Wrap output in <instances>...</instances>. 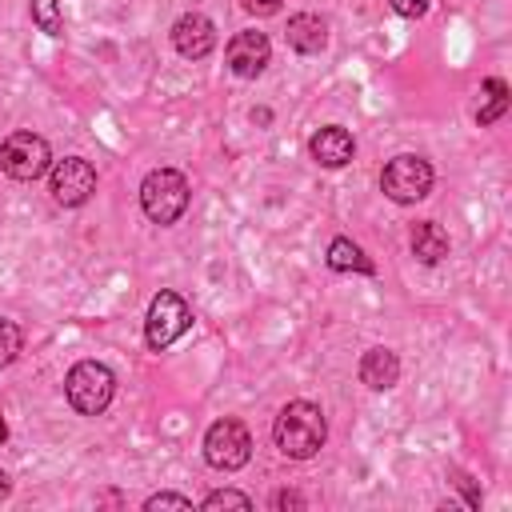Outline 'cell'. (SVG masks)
<instances>
[{"label": "cell", "instance_id": "cell-1", "mask_svg": "<svg viewBox=\"0 0 512 512\" xmlns=\"http://www.w3.org/2000/svg\"><path fill=\"white\" fill-rule=\"evenodd\" d=\"M324 436H328V424H324V412H320L312 400H292V404H284L280 416H276V424H272L276 448H280L284 456H292V460L316 456L320 444H324Z\"/></svg>", "mask_w": 512, "mask_h": 512}, {"label": "cell", "instance_id": "cell-2", "mask_svg": "<svg viewBox=\"0 0 512 512\" xmlns=\"http://www.w3.org/2000/svg\"><path fill=\"white\" fill-rule=\"evenodd\" d=\"M140 208L148 220L156 224H172L184 216L188 208V180L176 172V168H156L144 176L140 184Z\"/></svg>", "mask_w": 512, "mask_h": 512}, {"label": "cell", "instance_id": "cell-3", "mask_svg": "<svg viewBox=\"0 0 512 512\" xmlns=\"http://www.w3.org/2000/svg\"><path fill=\"white\" fill-rule=\"evenodd\" d=\"M64 392H68V404H72L76 412L100 416V412L108 408L112 392H116V376H112L104 364H96V360H80V364L68 372Z\"/></svg>", "mask_w": 512, "mask_h": 512}, {"label": "cell", "instance_id": "cell-4", "mask_svg": "<svg viewBox=\"0 0 512 512\" xmlns=\"http://www.w3.org/2000/svg\"><path fill=\"white\" fill-rule=\"evenodd\" d=\"M192 324V308L184 304V296L176 292H156L152 304H148V320H144V336H148V348L164 352L172 340H180Z\"/></svg>", "mask_w": 512, "mask_h": 512}, {"label": "cell", "instance_id": "cell-5", "mask_svg": "<svg viewBox=\"0 0 512 512\" xmlns=\"http://www.w3.org/2000/svg\"><path fill=\"white\" fill-rule=\"evenodd\" d=\"M380 188H384V196L396 200V204H416V200H424L428 188H432V168H428V160H420V156H392V160L384 164V172H380Z\"/></svg>", "mask_w": 512, "mask_h": 512}, {"label": "cell", "instance_id": "cell-6", "mask_svg": "<svg viewBox=\"0 0 512 512\" xmlns=\"http://www.w3.org/2000/svg\"><path fill=\"white\" fill-rule=\"evenodd\" d=\"M204 456H208V464L220 468V472L244 468L248 456H252V436H248V428H244L240 420H216V424L208 428V436H204Z\"/></svg>", "mask_w": 512, "mask_h": 512}, {"label": "cell", "instance_id": "cell-7", "mask_svg": "<svg viewBox=\"0 0 512 512\" xmlns=\"http://www.w3.org/2000/svg\"><path fill=\"white\" fill-rule=\"evenodd\" d=\"M48 140L36 136V132H12L0 148V168L12 176V180H36L44 176L48 168Z\"/></svg>", "mask_w": 512, "mask_h": 512}, {"label": "cell", "instance_id": "cell-8", "mask_svg": "<svg viewBox=\"0 0 512 512\" xmlns=\"http://www.w3.org/2000/svg\"><path fill=\"white\" fill-rule=\"evenodd\" d=\"M92 192H96V172H92L88 160L64 156V160L52 164V196H56V204L76 208V204H84Z\"/></svg>", "mask_w": 512, "mask_h": 512}, {"label": "cell", "instance_id": "cell-9", "mask_svg": "<svg viewBox=\"0 0 512 512\" xmlns=\"http://www.w3.org/2000/svg\"><path fill=\"white\" fill-rule=\"evenodd\" d=\"M172 44L184 60H204L212 48H216V28L208 16L200 12H184L176 24H172Z\"/></svg>", "mask_w": 512, "mask_h": 512}, {"label": "cell", "instance_id": "cell-10", "mask_svg": "<svg viewBox=\"0 0 512 512\" xmlns=\"http://www.w3.org/2000/svg\"><path fill=\"white\" fill-rule=\"evenodd\" d=\"M268 56H272V48H268L264 32H236L228 40V68L244 80H256L268 68Z\"/></svg>", "mask_w": 512, "mask_h": 512}, {"label": "cell", "instance_id": "cell-11", "mask_svg": "<svg viewBox=\"0 0 512 512\" xmlns=\"http://www.w3.org/2000/svg\"><path fill=\"white\" fill-rule=\"evenodd\" d=\"M308 152H312V160H316V164H324V168H344V164L352 160L356 144H352V132H344V128H336V124H328V128L312 132Z\"/></svg>", "mask_w": 512, "mask_h": 512}, {"label": "cell", "instance_id": "cell-12", "mask_svg": "<svg viewBox=\"0 0 512 512\" xmlns=\"http://www.w3.org/2000/svg\"><path fill=\"white\" fill-rule=\"evenodd\" d=\"M396 376H400V360H396V352H388V348H372V352H364V360H360V380H364L368 388L384 392V388L396 384Z\"/></svg>", "mask_w": 512, "mask_h": 512}, {"label": "cell", "instance_id": "cell-13", "mask_svg": "<svg viewBox=\"0 0 512 512\" xmlns=\"http://www.w3.org/2000/svg\"><path fill=\"white\" fill-rule=\"evenodd\" d=\"M288 44H292L296 52H304V56L320 52V48L328 44V28H324V20L312 16V12L292 16V20H288Z\"/></svg>", "mask_w": 512, "mask_h": 512}, {"label": "cell", "instance_id": "cell-14", "mask_svg": "<svg viewBox=\"0 0 512 512\" xmlns=\"http://www.w3.org/2000/svg\"><path fill=\"white\" fill-rule=\"evenodd\" d=\"M412 256L424 260V264H440L448 256V236L436 220H420L412 228Z\"/></svg>", "mask_w": 512, "mask_h": 512}, {"label": "cell", "instance_id": "cell-15", "mask_svg": "<svg viewBox=\"0 0 512 512\" xmlns=\"http://www.w3.org/2000/svg\"><path fill=\"white\" fill-rule=\"evenodd\" d=\"M328 268H336V272H364V276H372V260L364 256V248L360 244H352L348 236H336L332 244H328Z\"/></svg>", "mask_w": 512, "mask_h": 512}, {"label": "cell", "instance_id": "cell-16", "mask_svg": "<svg viewBox=\"0 0 512 512\" xmlns=\"http://www.w3.org/2000/svg\"><path fill=\"white\" fill-rule=\"evenodd\" d=\"M508 112V84L500 76L484 80V104L476 108V124H496Z\"/></svg>", "mask_w": 512, "mask_h": 512}, {"label": "cell", "instance_id": "cell-17", "mask_svg": "<svg viewBox=\"0 0 512 512\" xmlns=\"http://www.w3.org/2000/svg\"><path fill=\"white\" fill-rule=\"evenodd\" d=\"M32 20L40 32L48 36H60L64 32V20H60V0H32Z\"/></svg>", "mask_w": 512, "mask_h": 512}, {"label": "cell", "instance_id": "cell-18", "mask_svg": "<svg viewBox=\"0 0 512 512\" xmlns=\"http://www.w3.org/2000/svg\"><path fill=\"white\" fill-rule=\"evenodd\" d=\"M20 344H24L20 328H16L12 320H0V368H4V364H12V360L20 356Z\"/></svg>", "mask_w": 512, "mask_h": 512}, {"label": "cell", "instance_id": "cell-19", "mask_svg": "<svg viewBox=\"0 0 512 512\" xmlns=\"http://www.w3.org/2000/svg\"><path fill=\"white\" fill-rule=\"evenodd\" d=\"M216 508H252V500L244 492H212L204 500V512H216Z\"/></svg>", "mask_w": 512, "mask_h": 512}, {"label": "cell", "instance_id": "cell-20", "mask_svg": "<svg viewBox=\"0 0 512 512\" xmlns=\"http://www.w3.org/2000/svg\"><path fill=\"white\" fill-rule=\"evenodd\" d=\"M144 508L148 512H156V508H192V500L188 496H176V492H160V496H148Z\"/></svg>", "mask_w": 512, "mask_h": 512}, {"label": "cell", "instance_id": "cell-21", "mask_svg": "<svg viewBox=\"0 0 512 512\" xmlns=\"http://www.w3.org/2000/svg\"><path fill=\"white\" fill-rule=\"evenodd\" d=\"M392 8H396L400 16H408V20H416V16L428 12V0H392Z\"/></svg>", "mask_w": 512, "mask_h": 512}, {"label": "cell", "instance_id": "cell-22", "mask_svg": "<svg viewBox=\"0 0 512 512\" xmlns=\"http://www.w3.org/2000/svg\"><path fill=\"white\" fill-rule=\"evenodd\" d=\"M240 4H244L252 16H272V12H280L284 0H240Z\"/></svg>", "mask_w": 512, "mask_h": 512}, {"label": "cell", "instance_id": "cell-23", "mask_svg": "<svg viewBox=\"0 0 512 512\" xmlns=\"http://www.w3.org/2000/svg\"><path fill=\"white\" fill-rule=\"evenodd\" d=\"M272 504H276V508H300L304 500H300L296 492H276V500H272Z\"/></svg>", "mask_w": 512, "mask_h": 512}, {"label": "cell", "instance_id": "cell-24", "mask_svg": "<svg viewBox=\"0 0 512 512\" xmlns=\"http://www.w3.org/2000/svg\"><path fill=\"white\" fill-rule=\"evenodd\" d=\"M8 492H12V480H8V476H4V472H0V500H4V496H8Z\"/></svg>", "mask_w": 512, "mask_h": 512}, {"label": "cell", "instance_id": "cell-25", "mask_svg": "<svg viewBox=\"0 0 512 512\" xmlns=\"http://www.w3.org/2000/svg\"><path fill=\"white\" fill-rule=\"evenodd\" d=\"M4 436H8V424H4V416H0V444H4Z\"/></svg>", "mask_w": 512, "mask_h": 512}]
</instances>
